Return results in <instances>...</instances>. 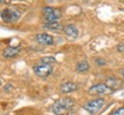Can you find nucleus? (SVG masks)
<instances>
[{
  "label": "nucleus",
  "mask_w": 124,
  "mask_h": 115,
  "mask_svg": "<svg viewBox=\"0 0 124 115\" xmlns=\"http://www.w3.org/2000/svg\"><path fill=\"white\" fill-rule=\"evenodd\" d=\"M75 102L69 97H63L58 99L52 106V111L55 115H70L74 111Z\"/></svg>",
  "instance_id": "1"
},
{
  "label": "nucleus",
  "mask_w": 124,
  "mask_h": 115,
  "mask_svg": "<svg viewBox=\"0 0 124 115\" xmlns=\"http://www.w3.org/2000/svg\"><path fill=\"white\" fill-rule=\"evenodd\" d=\"M21 16V12L15 7H8L1 10V18L6 23H15Z\"/></svg>",
  "instance_id": "2"
},
{
  "label": "nucleus",
  "mask_w": 124,
  "mask_h": 115,
  "mask_svg": "<svg viewBox=\"0 0 124 115\" xmlns=\"http://www.w3.org/2000/svg\"><path fill=\"white\" fill-rule=\"evenodd\" d=\"M33 71L38 77L46 78L53 73V66L48 65V63H45L43 61H39L33 66Z\"/></svg>",
  "instance_id": "3"
},
{
  "label": "nucleus",
  "mask_w": 124,
  "mask_h": 115,
  "mask_svg": "<svg viewBox=\"0 0 124 115\" xmlns=\"http://www.w3.org/2000/svg\"><path fill=\"white\" fill-rule=\"evenodd\" d=\"M43 15H44V18L46 20V22H58V20L61 18L62 16V12L61 9L59 8L46 6L43 8Z\"/></svg>",
  "instance_id": "4"
},
{
  "label": "nucleus",
  "mask_w": 124,
  "mask_h": 115,
  "mask_svg": "<svg viewBox=\"0 0 124 115\" xmlns=\"http://www.w3.org/2000/svg\"><path fill=\"white\" fill-rule=\"evenodd\" d=\"M105 105V99L102 98H97V99H93L90 100L84 105V108L86 112H89L90 114H97L98 112L101 111V108Z\"/></svg>",
  "instance_id": "5"
},
{
  "label": "nucleus",
  "mask_w": 124,
  "mask_h": 115,
  "mask_svg": "<svg viewBox=\"0 0 124 115\" xmlns=\"http://www.w3.org/2000/svg\"><path fill=\"white\" fill-rule=\"evenodd\" d=\"M113 90H111L109 86H107L105 83H99V84H95L91 86L89 90L90 94H94V96H100V94H108V93H111Z\"/></svg>",
  "instance_id": "6"
},
{
  "label": "nucleus",
  "mask_w": 124,
  "mask_h": 115,
  "mask_svg": "<svg viewBox=\"0 0 124 115\" xmlns=\"http://www.w3.org/2000/svg\"><path fill=\"white\" fill-rule=\"evenodd\" d=\"M36 40H37V43L47 45V46H51V45L54 44V38L51 35H47V33H38L36 36Z\"/></svg>",
  "instance_id": "7"
},
{
  "label": "nucleus",
  "mask_w": 124,
  "mask_h": 115,
  "mask_svg": "<svg viewBox=\"0 0 124 115\" xmlns=\"http://www.w3.org/2000/svg\"><path fill=\"white\" fill-rule=\"evenodd\" d=\"M63 31H64L68 39H76L78 37V30L74 24H67Z\"/></svg>",
  "instance_id": "8"
},
{
  "label": "nucleus",
  "mask_w": 124,
  "mask_h": 115,
  "mask_svg": "<svg viewBox=\"0 0 124 115\" xmlns=\"http://www.w3.org/2000/svg\"><path fill=\"white\" fill-rule=\"evenodd\" d=\"M43 28L46 29V30H49V31H55V32L64 30L63 25H62L60 22H46L43 24Z\"/></svg>",
  "instance_id": "9"
},
{
  "label": "nucleus",
  "mask_w": 124,
  "mask_h": 115,
  "mask_svg": "<svg viewBox=\"0 0 124 115\" xmlns=\"http://www.w3.org/2000/svg\"><path fill=\"white\" fill-rule=\"evenodd\" d=\"M105 84L107 86H109L113 91H115V90H117L118 88L122 86V82L118 78H116V77H107Z\"/></svg>",
  "instance_id": "10"
},
{
  "label": "nucleus",
  "mask_w": 124,
  "mask_h": 115,
  "mask_svg": "<svg viewBox=\"0 0 124 115\" xmlns=\"http://www.w3.org/2000/svg\"><path fill=\"white\" fill-rule=\"evenodd\" d=\"M77 89H78V85L74 83V82H64L61 85L60 90H61L62 93H70L72 91H76Z\"/></svg>",
  "instance_id": "11"
},
{
  "label": "nucleus",
  "mask_w": 124,
  "mask_h": 115,
  "mask_svg": "<svg viewBox=\"0 0 124 115\" xmlns=\"http://www.w3.org/2000/svg\"><path fill=\"white\" fill-rule=\"evenodd\" d=\"M20 53V49L18 47H13V46H9V47H6L4 49V57L5 58H14L16 57L17 54Z\"/></svg>",
  "instance_id": "12"
},
{
  "label": "nucleus",
  "mask_w": 124,
  "mask_h": 115,
  "mask_svg": "<svg viewBox=\"0 0 124 115\" xmlns=\"http://www.w3.org/2000/svg\"><path fill=\"white\" fill-rule=\"evenodd\" d=\"M90 69V65L87 61H79L76 65V70L78 73H86Z\"/></svg>",
  "instance_id": "13"
},
{
  "label": "nucleus",
  "mask_w": 124,
  "mask_h": 115,
  "mask_svg": "<svg viewBox=\"0 0 124 115\" xmlns=\"http://www.w3.org/2000/svg\"><path fill=\"white\" fill-rule=\"evenodd\" d=\"M40 61L45 62V63H48V65H53V63H55L56 62V59L53 57H44Z\"/></svg>",
  "instance_id": "14"
},
{
  "label": "nucleus",
  "mask_w": 124,
  "mask_h": 115,
  "mask_svg": "<svg viewBox=\"0 0 124 115\" xmlns=\"http://www.w3.org/2000/svg\"><path fill=\"white\" fill-rule=\"evenodd\" d=\"M109 115H124V106L117 108V109H115V111H113Z\"/></svg>",
  "instance_id": "15"
},
{
  "label": "nucleus",
  "mask_w": 124,
  "mask_h": 115,
  "mask_svg": "<svg viewBox=\"0 0 124 115\" xmlns=\"http://www.w3.org/2000/svg\"><path fill=\"white\" fill-rule=\"evenodd\" d=\"M95 63H97V66H105L106 65V60L102 59V58H97L95 59Z\"/></svg>",
  "instance_id": "16"
},
{
  "label": "nucleus",
  "mask_w": 124,
  "mask_h": 115,
  "mask_svg": "<svg viewBox=\"0 0 124 115\" xmlns=\"http://www.w3.org/2000/svg\"><path fill=\"white\" fill-rule=\"evenodd\" d=\"M117 51L120 53H124V43H121V44L117 45Z\"/></svg>",
  "instance_id": "17"
},
{
  "label": "nucleus",
  "mask_w": 124,
  "mask_h": 115,
  "mask_svg": "<svg viewBox=\"0 0 124 115\" xmlns=\"http://www.w3.org/2000/svg\"><path fill=\"white\" fill-rule=\"evenodd\" d=\"M122 76H123V78H124V68L122 69Z\"/></svg>",
  "instance_id": "18"
},
{
  "label": "nucleus",
  "mask_w": 124,
  "mask_h": 115,
  "mask_svg": "<svg viewBox=\"0 0 124 115\" xmlns=\"http://www.w3.org/2000/svg\"><path fill=\"white\" fill-rule=\"evenodd\" d=\"M0 1H1V4H4L5 1H7V0H0Z\"/></svg>",
  "instance_id": "19"
}]
</instances>
